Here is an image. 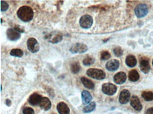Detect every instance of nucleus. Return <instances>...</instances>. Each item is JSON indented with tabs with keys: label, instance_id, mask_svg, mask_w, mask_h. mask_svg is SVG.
<instances>
[{
	"label": "nucleus",
	"instance_id": "obj_32",
	"mask_svg": "<svg viewBox=\"0 0 153 114\" xmlns=\"http://www.w3.org/2000/svg\"><path fill=\"white\" fill-rule=\"evenodd\" d=\"M6 104H7L8 106H9L12 105V101L9 100V99H7V100H6Z\"/></svg>",
	"mask_w": 153,
	"mask_h": 114
},
{
	"label": "nucleus",
	"instance_id": "obj_10",
	"mask_svg": "<svg viewBox=\"0 0 153 114\" xmlns=\"http://www.w3.org/2000/svg\"><path fill=\"white\" fill-rule=\"evenodd\" d=\"M126 74L124 72H120L116 73L114 77V81L117 84H122L126 81Z\"/></svg>",
	"mask_w": 153,
	"mask_h": 114
},
{
	"label": "nucleus",
	"instance_id": "obj_2",
	"mask_svg": "<svg viewBox=\"0 0 153 114\" xmlns=\"http://www.w3.org/2000/svg\"><path fill=\"white\" fill-rule=\"evenodd\" d=\"M87 74L89 77L98 80H104L106 77V74L103 70L100 69H93V68H90L88 69L87 71Z\"/></svg>",
	"mask_w": 153,
	"mask_h": 114
},
{
	"label": "nucleus",
	"instance_id": "obj_33",
	"mask_svg": "<svg viewBox=\"0 0 153 114\" xmlns=\"http://www.w3.org/2000/svg\"><path fill=\"white\" fill-rule=\"evenodd\" d=\"M152 65H153V60H152Z\"/></svg>",
	"mask_w": 153,
	"mask_h": 114
},
{
	"label": "nucleus",
	"instance_id": "obj_4",
	"mask_svg": "<svg viewBox=\"0 0 153 114\" xmlns=\"http://www.w3.org/2000/svg\"><path fill=\"white\" fill-rule=\"evenodd\" d=\"M92 22H93V19L91 16L84 15L80 18V26L85 29H88L92 26Z\"/></svg>",
	"mask_w": 153,
	"mask_h": 114
},
{
	"label": "nucleus",
	"instance_id": "obj_18",
	"mask_svg": "<svg viewBox=\"0 0 153 114\" xmlns=\"http://www.w3.org/2000/svg\"><path fill=\"white\" fill-rule=\"evenodd\" d=\"M92 96L91 94L88 92L86 90H84L82 92V100L84 104H88L90 103L91 100H92Z\"/></svg>",
	"mask_w": 153,
	"mask_h": 114
},
{
	"label": "nucleus",
	"instance_id": "obj_15",
	"mask_svg": "<svg viewBox=\"0 0 153 114\" xmlns=\"http://www.w3.org/2000/svg\"><path fill=\"white\" fill-rule=\"evenodd\" d=\"M39 105H40V106L45 111L50 110V109H51V106H52L51 101H50V99H49L48 98H47V97L42 98Z\"/></svg>",
	"mask_w": 153,
	"mask_h": 114
},
{
	"label": "nucleus",
	"instance_id": "obj_27",
	"mask_svg": "<svg viewBox=\"0 0 153 114\" xmlns=\"http://www.w3.org/2000/svg\"><path fill=\"white\" fill-rule=\"evenodd\" d=\"M111 58V55L108 51H102L101 53V59L102 60H107Z\"/></svg>",
	"mask_w": 153,
	"mask_h": 114
},
{
	"label": "nucleus",
	"instance_id": "obj_12",
	"mask_svg": "<svg viewBox=\"0 0 153 114\" xmlns=\"http://www.w3.org/2000/svg\"><path fill=\"white\" fill-rule=\"evenodd\" d=\"M119 67V62L117 60H112L106 64V68L107 70L113 71L116 70Z\"/></svg>",
	"mask_w": 153,
	"mask_h": 114
},
{
	"label": "nucleus",
	"instance_id": "obj_3",
	"mask_svg": "<svg viewBox=\"0 0 153 114\" xmlns=\"http://www.w3.org/2000/svg\"><path fill=\"white\" fill-rule=\"evenodd\" d=\"M148 7L146 4H140L135 8V14L138 18H143L148 13Z\"/></svg>",
	"mask_w": 153,
	"mask_h": 114
},
{
	"label": "nucleus",
	"instance_id": "obj_20",
	"mask_svg": "<svg viewBox=\"0 0 153 114\" xmlns=\"http://www.w3.org/2000/svg\"><path fill=\"white\" fill-rule=\"evenodd\" d=\"M81 82L83 83V84L84 85V87H86V88L89 89H92L95 87V84L91 80H88L86 77H81Z\"/></svg>",
	"mask_w": 153,
	"mask_h": 114
},
{
	"label": "nucleus",
	"instance_id": "obj_5",
	"mask_svg": "<svg viewBox=\"0 0 153 114\" xmlns=\"http://www.w3.org/2000/svg\"><path fill=\"white\" fill-rule=\"evenodd\" d=\"M102 90L104 94L109 95V96H112L116 92L117 87L113 84L105 83L102 85Z\"/></svg>",
	"mask_w": 153,
	"mask_h": 114
},
{
	"label": "nucleus",
	"instance_id": "obj_26",
	"mask_svg": "<svg viewBox=\"0 0 153 114\" xmlns=\"http://www.w3.org/2000/svg\"><path fill=\"white\" fill-rule=\"evenodd\" d=\"M63 39V36L61 34H56L55 35V36H54L52 38L50 39V42L52 43H57L61 42Z\"/></svg>",
	"mask_w": 153,
	"mask_h": 114
},
{
	"label": "nucleus",
	"instance_id": "obj_25",
	"mask_svg": "<svg viewBox=\"0 0 153 114\" xmlns=\"http://www.w3.org/2000/svg\"><path fill=\"white\" fill-rule=\"evenodd\" d=\"M94 62H95L94 58H92V57H91V56H87L86 58L83 60V63L84 64V65L89 66L93 64Z\"/></svg>",
	"mask_w": 153,
	"mask_h": 114
},
{
	"label": "nucleus",
	"instance_id": "obj_11",
	"mask_svg": "<svg viewBox=\"0 0 153 114\" xmlns=\"http://www.w3.org/2000/svg\"><path fill=\"white\" fill-rule=\"evenodd\" d=\"M131 105L135 110L138 111H140L143 109V106H142L138 97L136 96H132V98L131 99Z\"/></svg>",
	"mask_w": 153,
	"mask_h": 114
},
{
	"label": "nucleus",
	"instance_id": "obj_19",
	"mask_svg": "<svg viewBox=\"0 0 153 114\" xmlns=\"http://www.w3.org/2000/svg\"><path fill=\"white\" fill-rule=\"evenodd\" d=\"M129 79L131 82H137L140 79L139 73L135 69L130 71L129 73Z\"/></svg>",
	"mask_w": 153,
	"mask_h": 114
},
{
	"label": "nucleus",
	"instance_id": "obj_1",
	"mask_svg": "<svg viewBox=\"0 0 153 114\" xmlns=\"http://www.w3.org/2000/svg\"><path fill=\"white\" fill-rule=\"evenodd\" d=\"M17 15L20 20L24 22L30 21L33 17V11L30 7L23 6L17 12Z\"/></svg>",
	"mask_w": 153,
	"mask_h": 114
},
{
	"label": "nucleus",
	"instance_id": "obj_31",
	"mask_svg": "<svg viewBox=\"0 0 153 114\" xmlns=\"http://www.w3.org/2000/svg\"><path fill=\"white\" fill-rule=\"evenodd\" d=\"M146 114H153V108H150L146 111Z\"/></svg>",
	"mask_w": 153,
	"mask_h": 114
},
{
	"label": "nucleus",
	"instance_id": "obj_28",
	"mask_svg": "<svg viewBox=\"0 0 153 114\" xmlns=\"http://www.w3.org/2000/svg\"><path fill=\"white\" fill-rule=\"evenodd\" d=\"M114 53L116 57H121L123 55V50L120 47H116L114 49Z\"/></svg>",
	"mask_w": 153,
	"mask_h": 114
},
{
	"label": "nucleus",
	"instance_id": "obj_21",
	"mask_svg": "<svg viewBox=\"0 0 153 114\" xmlns=\"http://www.w3.org/2000/svg\"><path fill=\"white\" fill-rule=\"evenodd\" d=\"M142 97L147 101H151L153 100V93L152 91H143Z\"/></svg>",
	"mask_w": 153,
	"mask_h": 114
},
{
	"label": "nucleus",
	"instance_id": "obj_22",
	"mask_svg": "<svg viewBox=\"0 0 153 114\" xmlns=\"http://www.w3.org/2000/svg\"><path fill=\"white\" fill-rule=\"evenodd\" d=\"M10 55L14 57L21 58V57L23 55V50H20V49H13L12 50H11Z\"/></svg>",
	"mask_w": 153,
	"mask_h": 114
},
{
	"label": "nucleus",
	"instance_id": "obj_29",
	"mask_svg": "<svg viewBox=\"0 0 153 114\" xmlns=\"http://www.w3.org/2000/svg\"><path fill=\"white\" fill-rule=\"evenodd\" d=\"M9 8V4L6 1H1V12H6Z\"/></svg>",
	"mask_w": 153,
	"mask_h": 114
},
{
	"label": "nucleus",
	"instance_id": "obj_6",
	"mask_svg": "<svg viewBox=\"0 0 153 114\" xmlns=\"http://www.w3.org/2000/svg\"><path fill=\"white\" fill-rule=\"evenodd\" d=\"M27 46L31 53H37L40 49V45L37 40L34 38H30L27 41Z\"/></svg>",
	"mask_w": 153,
	"mask_h": 114
},
{
	"label": "nucleus",
	"instance_id": "obj_17",
	"mask_svg": "<svg viewBox=\"0 0 153 114\" xmlns=\"http://www.w3.org/2000/svg\"><path fill=\"white\" fill-rule=\"evenodd\" d=\"M126 64L130 67H135L137 64V60L135 57L132 55H128L126 59Z\"/></svg>",
	"mask_w": 153,
	"mask_h": 114
},
{
	"label": "nucleus",
	"instance_id": "obj_24",
	"mask_svg": "<svg viewBox=\"0 0 153 114\" xmlns=\"http://www.w3.org/2000/svg\"><path fill=\"white\" fill-rule=\"evenodd\" d=\"M80 69V66L78 62H73L71 66V70L73 74H77L79 72Z\"/></svg>",
	"mask_w": 153,
	"mask_h": 114
},
{
	"label": "nucleus",
	"instance_id": "obj_7",
	"mask_svg": "<svg viewBox=\"0 0 153 114\" xmlns=\"http://www.w3.org/2000/svg\"><path fill=\"white\" fill-rule=\"evenodd\" d=\"M71 53H83L88 50V47L83 43H75L69 49Z\"/></svg>",
	"mask_w": 153,
	"mask_h": 114
},
{
	"label": "nucleus",
	"instance_id": "obj_30",
	"mask_svg": "<svg viewBox=\"0 0 153 114\" xmlns=\"http://www.w3.org/2000/svg\"><path fill=\"white\" fill-rule=\"evenodd\" d=\"M23 114H35V111L33 109L30 107H26L23 109Z\"/></svg>",
	"mask_w": 153,
	"mask_h": 114
},
{
	"label": "nucleus",
	"instance_id": "obj_16",
	"mask_svg": "<svg viewBox=\"0 0 153 114\" xmlns=\"http://www.w3.org/2000/svg\"><path fill=\"white\" fill-rule=\"evenodd\" d=\"M140 70L145 74L148 73L150 72V66L149 62H148V60L144 59L140 61Z\"/></svg>",
	"mask_w": 153,
	"mask_h": 114
},
{
	"label": "nucleus",
	"instance_id": "obj_9",
	"mask_svg": "<svg viewBox=\"0 0 153 114\" xmlns=\"http://www.w3.org/2000/svg\"><path fill=\"white\" fill-rule=\"evenodd\" d=\"M131 98V94L129 92V90L127 89H124L123 91H121V92L120 93L119 101L120 104H126L129 102Z\"/></svg>",
	"mask_w": 153,
	"mask_h": 114
},
{
	"label": "nucleus",
	"instance_id": "obj_13",
	"mask_svg": "<svg viewBox=\"0 0 153 114\" xmlns=\"http://www.w3.org/2000/svg\"><path fill=\"white\" fill-rule=\"evenodd\" d=\"M57 111L59 114H69L70 109L64 102H60L57 105Z\"/></svg>",
	"mask_w": 153,
	"mask_h": 114
},
{
	"label": "nucleus",
	"instance_id": "obj_14",
	"mask_svg": "<svg viewBox=\"0 0 153 114\" xmlns=\"http://www.w3.org/2000/svg\"><path fill=\"white\" fill-rule=\"evenodd\" d=\"M42 97L38 94H33L30 96L28 101H29L30 104L33 106L37 105V104H40L41 100H42Z\"/></svg>",
	"mask_w": 153,
	"mask_h": 114
},
{
	"label": "nucleus",
	"instance_id": "obj_23",
	"mask_svg": "<svg viewBox=\"0 0 153 114\" xmlns=\"http://www.w3.org/2000/svg\"><path fill=\"white\" fill-rule=\"evenodd\" d=\"M95 109V102H91L88 104L87 106H86L83 109V112L84 113H90L92 111H94V109Z\"/></svg>",
	"mask_w": 153,
	"mask_h": 114
},
{
	"label": "nucleus",
	"instance_id": "obj_8",
	"mask_svg": "<svg viewBox=\"0 0 153 114\" xmlns=\"http://www.w3.org/2000/svg\"><path fill=\"white\" fill-rule=\"evenodd\" d=\"M7 38L12 41H16L20 38V34L14 28H9L7 31Z\"/></svg>",
	"mask_w": 153,
	"mask_h": 114
}]
</instances>
